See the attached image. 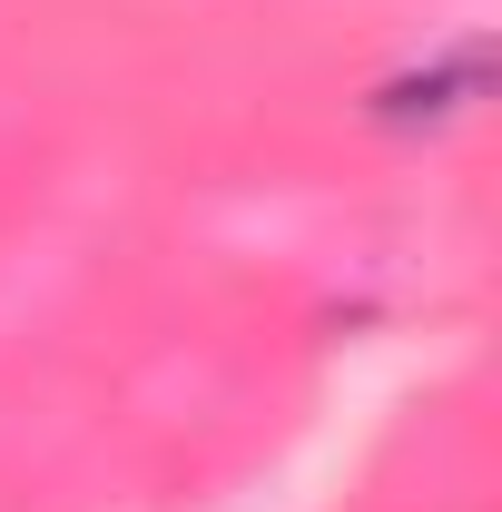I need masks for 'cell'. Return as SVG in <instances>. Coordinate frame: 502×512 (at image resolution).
I'll use <instances>...</instances> for the list:
<instances>
[{
	"label": "cell",
	"mask_w": 502,
	"mask_h": 512,
	"mask_svg": "<svg viewBox=\"0 0 502 512\" xmlns=\"http://www.w3.org/2000/svg\"><path fill=\"white\" fill-rule=\"evenodd\" d=\"M483 79H493V50L463 40V50H443V60H424V69H394L365 109H375V128H443V119H463V109L483 99Z\"/></svg>",
	"instance_id": "6da1fadb"
}]
</instances>
